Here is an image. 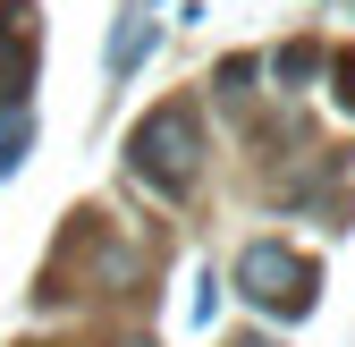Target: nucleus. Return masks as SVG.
<instances>
[{"instance_id":"f257e3e1","label":"nucleus","mask_w":355,"mask_h":347,"mask_svg":"<svg viewBox=\"0 0 355 347\" xmlns=\"http://www.w3.org/2000/svg\"><path fill=\"white\" fill-rule=\"evenodd\" d=\"M127 169H136L144 187H161V195H178V187L195 178V119H187V102H161V110L136 119V136H127Z\"/></svg>"},{"instance_id":"f03ea898","label":"nucleus","mask_w":355,"mask_h":347,"mask_svg":"<svg viewBox=\"0 0 355 347\" xmlns=\"http://www.w3.org/2000/svg\"><path fill=\"white\" fill-rule=\"evenodd\" d=\"M237 280H245V296H254V305H271V314H288V322L313 305V263H304L296 246H271V237H262V246H245Z\"/></svg>"},{"instance_id":"7ed1b4c3","label":"nucleus","mask_w":355,"mask_h":347,"mask_svg":"<svg viewBox=\"0 0 355 347\" xmlns=\"http://www.w3.org/2000/svg\"><path fill=\"white\" fill-rule=\"evenodd\" d=\"M26 76H34V9L26 0H0V102L9 110L26 94Z\"/></svg>"},{"instance_id":"20e7f679","label":"nucleus","mask_w":355,"mask_h":347,"mask_svg":"<svg viewBox=\"0 0 355 347\" xmlns=\"http://www.w3.org/2000/svg\"><path fill=\"white\" fill-rule=\"evenodd\" d=\"M144 42H153V26H144V17L127 26V34H110V68H136V60H144Z\"/></svg>"},{"instance_id":"39448f33","label":"nucleus","mask_w":355,"mask_h":347,"mask_svg":"<svg viewBox=\"0 0 355 347\" xmlns=\"http://www.w3.org/2000/svg\"><path fill=\"white\" fill-rule=\"evenodd\" d=\"M26 153V110H0V169H17Z\"/></svg>"},{"instance_id":"423d86ee","label":"nucleus","mask_w":355,"mask_h":347,"mask_svg":"<svg viewBox=\"0 0 355 347\" xmlns=\"http://www.w3.org/2000/svg\"><path fill=\"white\" fill-rule=\"evenodd\" d=\"M347 76H355V60H347Z\"/></svg>"}]
</instances>
